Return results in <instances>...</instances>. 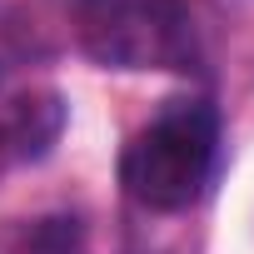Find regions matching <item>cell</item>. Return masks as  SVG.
<instances>
[{
  "label": "cell",
  "mask_w": 254,
  "mask_h": 254,
  "mask_svg": "<svg viewBox=\"0 0 254 254\" xmlns=\"http://www.w3.org/2000/svg\"><path fill=\"white\" fill-rule=\"evenodd\" d=\"M219 165V110L209 100H170L120 150V185L150 214L190 209Z\"/></svg>",
  "instance_id": "cell-1"
},
{
  "label": "cell",
  "mask_w": 254,
  "mask_h": 254,
  "mask_svg": "<svg viewBox=\"0 0 254 254\" xmlns=\"http://www.w3.org/2000/svg\"><path fill=\"white\" fill-rule=\"evenodd\" d=\"M85 50L110 70H190L199 25L185 0H105L85 25Z\"/></svg>",
  "instance_id": "cell-2"
},
{
  "label": "cell",
  "mask_w": 254,
  "mask_h": 254,
  "mask_svg": "<svg viewBox=\"0 0 254 254\" xmlns=\"http://www.w3.org/2000/svg\"><path fill=\"white\" fill-rule=\"evenodd\" d=\"M65 130V100L45 85L15 90L5 95L0 90V155L10 160H40Z\"/></svg>",
  "instance_id": "cell-3"
}]
</instances>
